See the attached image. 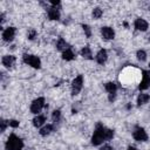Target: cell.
<instances>
[{
	"label": "cell",
	"instance_id": "cell-25",
	"mask_svg": "<svg viewBox=\"0 0 150 150\" xmlns=\"http://www.w3.org/2000/svg\"><path fill=\"white\" fill-rule=\"evenodd\" d=\"M20 124V122L18 120H8V127H12V128H18Z\"/></svg>",
	"mask_w": 150,
	"mask_h": 150
},
{
	"label": "cell",
	"instance_id": "cell-4",
	"mask_svg": "<svg viewBox=\"0 0 150 150\" xmlns=\"http://www.w3.org/2000/svg\"><path fill=\"white\" fill-rule=\"evenodd\" d=\"M45 102H46L45 101V97H38V98H35L30 103V112L34 114V115H39V112H41V110L46 105Z\"/></svg>",
	"mask_w": 150,
	"mask_h": 150
},
{
	"label": "cell",
	"instance_id": "cell-10",
	"mask_svg": "<svg viewBox=\"0 0 150 150\" xmlns=\"http://www.w3.org/2000/svg\"><path fill=\"white\" fill-rule=\"evenodd\" d=\"M101 35L104 40H112L115 38V30L111 27L104 26L101 28Z\"/></svg>",
	"mask_w": 150,
	"mask_h": 150
},
{
	"label": "cell",
	"instance_id": "cell-14",
	"mask_svg": "<svg viewBox=\"0 0 150 150\" xmlns=\"http://www.w3.org/2000/svg\"><path fill=\"white\" fill-rule=\"evenodd\" d=\"M47 15L49 20H59L60 19V9L57 7H50L47 11Z\"/></svg>",
	"mask_w": 150,
	"mask_h": 150
},
{
	"label": "cell",
	"instance_id": "cell-11",
	"mask_svg": "<svg viewBox=\"0 0 150 150\" xmlns=\"http://www.w3.org/2000/svg\"><path fill=\"white\" fill-rule=\"evenodd\" d=\"M134 27H135L136 30L145 32V30L149 28V23H148L144 19H142V18H137V19L135 20V22H134Z\"/></svg>",
	"mask_w": 150,
	"mask_h": 150
},
{
	"label": "cell",
	"instance_id": "cell-21",
	"mask_svg": "<svg viewBox=\"0 0 150 150\" xmlns=\"http://www.w3.org/2000/svg\"><path fill=\"white\" fill-rule=\"evenodd\" d=\"M136 56H137V60L141 61V62H144V61L146 60V53H145V50H143V49H138V50L136 52Z\"/></svg>",
	"mask_w": 150,
	"mask_h": 150
},
{
	"label": "cell",
	"instance_id": "cell-29",
	"mask_svg": "<svg viewBox=\"0 0 150 150\" xmlns=\"http://www.w3.org/2000/svg\"><path fill=\"white\" fill-rule=\"evenodd\" d=\"M127 150H137V148H135V146H132V145H129Z\"/></svg>",
	"mask_w": 150,
	"mask_h": 150
},
{
	"label": "cell",
	"instance_id": "cell-16",
	"mask_svg": "<svg viewBox=\"0 0 150 150\" xmlns=\"http://www.w3.org/2000/svg\"><path fill=\"white\" fill-rule=\"evenodd\" d=\"M70 48V46H69V43L64 40V39H62V38H60L59 40H57V42H56V49L57 50H60V52H64V50H67V49H69Z\"/></svg>",
	"mask_w": 150,
	"mask_h": 150
},
{
	"label": "cell",
	"instance_id": "cell-24",
	"mask_svg": "<svg viewBox=\"0 0 150 150\" xmlns=\"http://www.w3.org/2000/svg\"><path fill=\"white\" fill-rule=\"evenodd\" d=\"M82 28H83V32H84V34H86V36L87 38H90L91 36V29H90V27L88 26V25H82Z\"/></svg>",
	"mask_w": 150,
	"mask_h": 150
},
{
	"label": "cell",
	"instance_id": "cell-3",
	"mask_svg": "<svg viewBox=\"0 0 150 150\" xmlns=\"http://www.w3.org/2000/svg\"><path fill=\"white\" fill-rule=\"evenodd\" d=\"M22 61H23L26 64H28V66H30V67H33V68H35V69H40V68H41V60H40L38 56H35V55H32V54H23V55H22Z\"/></svg>",
	"mask_w": 150,
	"mask_h": 150
},
{
	"label": "cell",
	"instance_id": "cell-8",
	"mask_svg": "<svg viewBox=\"0 0 150 150\" xmlns=\"http://www.w3.org/2000/svg\"><path fill=\"white\" fill-rule=\"evenodd\" d=\"M142 81L138 86L139 90H145L150 87V71L148 70H142Z\"/></svg>",
	"mask_w": 150,
	"mask_h": 150
},
{
	"label": "cell",
	"instance_id": "cell-15",
	"mask_svg": "<svg viewBox=\"0 0 150 150\" xmlns=\"http://www.w3.org/2000/svg\"><path fill=\"white\" fill-rule=\"evenodd\" d=\"M46 123V116L45 115H36L34 118H33V125L35 128H42Z\"/></svg>",
	"mask_w": 150,
	"mask_h": 150
},
{
	"label": "cell",
	"instance_id": "cell-19",
	"mask_svg": "<svg viewBox=\"0 0 150 150\" xmlns=\"http://www.w3.org/2000/svg\"><path fill=\"white\" fill-rule=\"evenodd\" d=\"M81 56L83 59H87V60H93V54H91V49L89 48V46H84L81 52H80Z\"/></svg>",
	"mask_w": 150,
	"mask_h": 150
},
{
	"label": "cell",
	"instance_id": "cell-5",
	"mask_svg": "<svg viewBox=\"0 0 150 150\" xmlns=\"http://www.w3.org/2000/svg\"><path fill=\"white\" fill-rule=\"evenodd\" d=\"M82 87H83V75H77L71 81V95L73 96L79 95Z\"/></svg>",
	"mask_w": 150,
	"mask_h": 150
},
{
	"label": "cell",
	"instance_id": "cell-6",
	"mask_svg": "<svg viewBox=\"0 0 150 150\" xmlns=\"http://www.w3.org/2000/svg\"><path fill=\"white\" fill-rule=\"evenodd\" d=\"M132 137H134V139L137 141V142H146V141L149 139V136H148L145 129L142 128V127H136V128L134 129V131H132Z\"/></svg>",
	"mask_w": 150,
	"mask_h": 150
},
{
	"label": "cell",
	"instance_id": "cell-28",
	"mask_svg": "<svg viewBox=\"0 0 150 150\" xmlns=\"http://www.w3.org/2000/svg\"><path fill=\"white\" fill-rule=\"evenodd\" d=\"M100 150H114V148L111 145H109V144H104L103 146L100 148Z\"/></svg>",
	"mask_w": 150,
	"mask_h": 150
},
{
	"label": "cell",
	"instance_id": "cell-1",
	"mask_svg": "<svg viewBox=\"0 0 150 150\" xmlns=\"http://www.w3.org/2000/svg\"><path fill=\"white\" fill-rule=\"evenodd\" d=\"M114 138V130L104 127L102 123H97L91 136V144L97 146L101 145L105 141H110Z\"/></svg>",
	"mask_w": 150,
	"mask_h": 150
},
{
	"label": "cell",
	"instance_id": "cell-9",
	"mask_svg": "<svg viewBox=\"0 0 150 150\" xmlns=\"http://www.w3.org/2000/svg\"><path fill=\"white\" fill-rule=\"evenodd\" d=\"M15 27H7L2 30V40L6 41V42H11L13 41L14 36H15Z\"/></svg>",
	"mask_w": 150,
	"mask_h": 150
},
{
	"label": "cell",
	"instance_id": "cell-20",
	"mask_svg": "<svg viewBox=\"0 0 150 150\" xmlns=\"http://www.w3.org/2000/svg\"><path fill=\"white\" fill-rule=\"evenodd\" d=\"M75 56H76V55L74 54V52H73L71 48H69V49H67V50H64V52L62 53V59L66 60V61H71V60L75 59Z\"/></svg>",
	"mask_w": 150,
	"mask_h": 150
},
{
	"label": "cell",
	"instance_id": "cell-22",
	"mask_svg": "<svg viewBox=\"0 0 150 150\" xmlns=\"http://www.w3.org/2000/svg\"><path fill=\"white\" fill-rule=\"evenodd\" d=\"M91 15H93V18H94V19H100V18L103 15V11H102L100 7H95V8L93 9Z\"/></svg>",
	"mask_w": 150,
	"mask_h": 150
},
{
	"label": "cell",
	"instance_id": "cell-13",
	"mask_svg": "<svg viewBox=\"0 0 150 150\" xmlns=\"http://www.w3.org/2000/svg\"><path fill=\"white\" fill-rule=\"evenodd\" d=\"M15 60H16V59H15L14 55H5V56H2V59H1V63H2L4 67L11 68V67L14 66Z\"/></svg>",
	"mask_w": 150,
	"mask_h": 150
},
{
	"label": "cell",
	"instance_id": "cell-2",
	"mask_svg": "<svg viewBox=\"0 0 150 150\" xmlns=\"http://www.w3.org/2000/svg\"><path fill=\"white\" fill-rule=\"evenodd\" d=\"M23 141L15 134H11L6 142V150H22Z\"/></svg>",
	"mask_w": 150,
	"mask_h": 150
},
{
	"label": "cell",
	"instance_id": "cell-12",
	"mask_svg": "<svg viewBox=\"0 0 150 150\" xmlns=\"http://www.w3.org/2000/svg\"><path fill=\"white\" fill-rule=\"evenodd\" d=\"M95 60H96V62L98 63V64H104L105 62H107V60H108V53H107V50L105 49H100L98 52H97V54H96V56H95Z\"/></svg>",
	"mask_w": 150,
	"mask_h": 150
},
{
	"label": "cell",
	"instance_id": "cell-18",
	"mask_svg": "<svg viewBox=\"0 0 150 150\" xmlns=\"http://www.w3.org/2000/svg\"><path fill=\"white\" fill-rule=\"evenodd\" d=\"M150 100V95L146 94V93H141L138 96H137V105H143L145 103H148Z\"/></svg>",
	"mask_w": 150,
	"mask_h": 150
},
{
	"label": "cell",
	"instance_id": "cell-26",
	"mask_svg": "<svg viewBox=\"0 0 150 150\" xmlns=\"http://www.w3.org/2000/svg\"><path fill=\"white\" fill-rule=\"evenodd\" d=\"M27 36H28V39H29V40H34V39H35V36H36V30H35V29H30V30L28 32Z\"/></svg>",
	"mask_w": 150,
	"mask_h": 150
},
{
	"label": "cell",
	"instance_id": "cell-17",
	"mask_svg": "<svg viewBox=\"0 0 150 150\" xmlns=\"http://www.w3.org/2000/svg\"><path fill=\"white\" fill-rule=\"evenodd\" d=\"M54 131V125L53 124H50V123H48V124H45L42 128H40V135L41 136H48L49 134H52Z\"/></svg>",
	"mask_w": 150,
	"mask_h": 150
},
{
	"label": "cell",
	"instance_id": "cell-7",
	"mask_svg": "<svg viewBox=\"0 0 150 150\" xmlns=\"http://www.w3.org/2000/svg\"><path fill=\"white\" fill-rule=\"evenodd\" d=\"M104 89L108 93V100H109V102H114L115 98H116L117 84L115 82H107V83H104Z\"/></svg>",
	"mask_w": 150,
	"mask_h": 150
},
{
	"label": "cell",
	"instance_id": "cell-27",
	"mask_svg": "<svg viewBox=\"0 0 150 150\" xmlns=\"http://www.w3.org/2000/svg\"><path fill=\"white\" fill-rule=\"evenodd\" d=\"M0 125H1V132H4L5 130H6V128H7V125H8V121H6V120H1L0 121Z\"/></svg>",
	"mask_w": 150,
	"mask_h": 150
},
{
	"label": "cell",
	"instance_id": "cell-23",
	"mask_svg": "<svg viewBox=\"0 0 150 150\" xmlns=\"http://www.w3.org/2000/svg\"><path fill=\"white\" fill-rule=\"evenodd\" d=\"M60 118H61V111H60L59 109L54 110V111H53V114H52V120H53V122H54V123H56V122H59V121H60Z\"/></svg>",
	"mask_w": 150,
	"mask_h": 150
}]
</instances>
